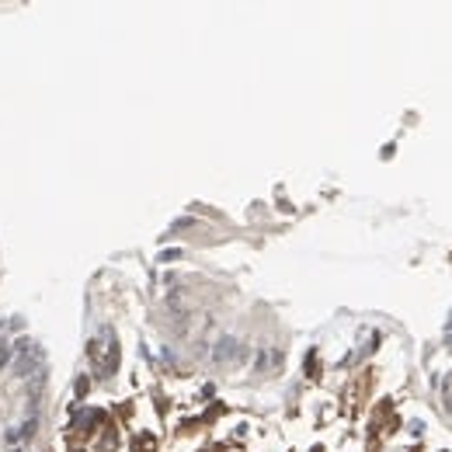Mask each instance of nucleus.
I'll return each instance as SVG.
<instances>
[{
    "label": "nucleus",
    "mask_w": 452,
    "mask_h": 452,
    "mask_svg": "<svg viewBox=\"0 0 452 452\" xmlns=\"http://www.w3.org/2000/svg\"><path fill=\"white\" fill-rule=\"evenodd\" d=\"M445 345H449V348H452V334H449V337H445Z\"/></svg>",
    "instance_id": "obj_6"
},
{
    "label": "nucleus",
    "mask_w": 452,
    "mask_h": 452,
    "mask_svg": "<svg viewBox=\"0 0 452 452\" xmlns=\"http://www.w3.org/2000/svg\"><path fill=\"white\" fill-rule=\"evenodd\" d=\"M35 428H39V414H28V418H25L21 425H11V428H7V445H18V442L31 438V435H35Z\"/></svg>",
    "instance_id": "obj_4"
},
{
    "label": "nucleus",
    "mask_w": 452,
    "mask_h": 452,
    "mask_svg": "<svg viewBox=\"0 0 452 452\" xmlns=\"http://www.w3.org/2000/svg\"><path fill=\"white\" fill-rule=\"evenodd\" d=\"M184 257V251L181 247H171V251H160V261H181Z\"/></svg>",
    "instance_id": "obj_5"
},
{
    "label": "nucleus",
    "mask_w": 452,
    "mask_h": 452,
    "mask_svg": "<svg viewBox=\"0 0 452 452\" xmlns=\"http://www.w3.org/2000/svg\"><path fill=\"white\" fill-rule=\"evenodd\" d=\"M87 355L98 369V376H111L119 369V345H115V330L111 327H101L98 337H91V345H87Z\"/></svg>",
    "instance_id": "obj_1"
},
{
    "label": "nucleus",
    "mask_w": 452,
    "mask_h": 452,
    "mask_svg": "<svg viewBox=\"0 0 452 452\" xmlns=\"http://www.w3.org/2000/svg\"><path fill=\"white\" fill-rule=\"evenodd\" d=\"M240 355H244V345L237 341V337H230V334L219 337L216 348H212V362H216V365H230V362H237Z\"/></svg>",
    "instance_id": "obj_3"
},
{
    "label": "nucleus",
    "mask_w": 452,
    "mask_h": 452,
    "mask_svg": "<svg viewBox=\"0 0 452 452\" xmlns=\"http://www.w3.org/2000/svg\"><path fill=\"white\" fill-rule=\"evenodd\" d=\"M14 348V358H11V376H18V379H28V376L42 365V348L28 341V337H18V341L11 345Z\"/></svg>",
    "instance_id": "obj_2"
}]
</instances>
